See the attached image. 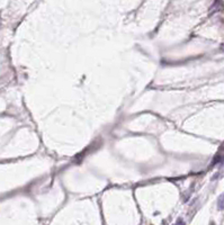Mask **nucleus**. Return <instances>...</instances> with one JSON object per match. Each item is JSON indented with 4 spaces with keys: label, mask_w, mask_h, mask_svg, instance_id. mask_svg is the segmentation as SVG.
<instances>
[{
    "label": "nucleus",
    "mask_w": 224,
    "mask_h": 225,
    "mask_svg": "<svg viewBox=\"0 0 224 225\" xmlns=\"http://www.w3.org/2000/svg\"><path fill=\"white\" fill-rule=\"evenodd\" d=\"M217 207L219 210H224V193L219 197V200H217Z\"/></svg>",
    "instance_id": "nucleus-1"
}]
</instances>
